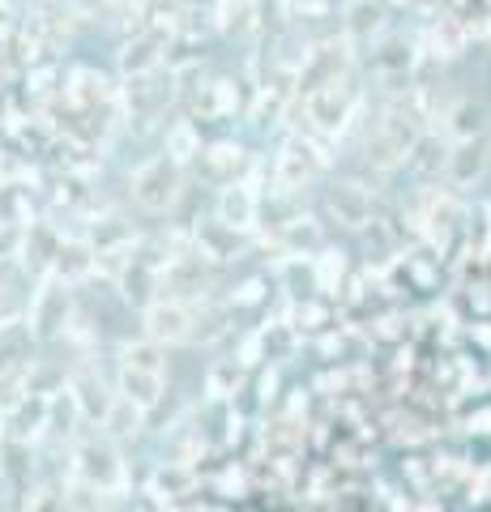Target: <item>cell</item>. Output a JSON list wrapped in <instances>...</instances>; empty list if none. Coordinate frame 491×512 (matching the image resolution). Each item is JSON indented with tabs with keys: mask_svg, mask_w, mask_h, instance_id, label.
<instances>
[{
	"mask_svg": "<svg viewBox=\"0 0 491 512\" xmlns=\"http://www.w3.org/2000/svg\"><path fill=\"white\" fill-rule=\"evenodd\" d=\"M73 474L77 483L94 491H120L124 487V461L116 453V440H86L73 448Z\"/></svg>",
	"mask_w": 491,
	"mask_h": 512,
	"instance_id": "1",
	"label": "cell"
},
{
	"mask_svg": "<svg viewBox=\"0 0 491 512\" xmlns=\"http://www.w3.org/2000/svg\"><path fill=\"white\" fill-rule=\"evenodd\" d=\"M197 329V303L188 299H154L146 308V338L163 346H188Z\"/></svg>",
	"mask_w": 491,
	"mask_h": 512,
	"instance_id": "2",
	"label": "cell"
},
{
	"mask_svg": "<svg viewBox=\"0 0 491 512\" xmlns=\"http://www.w3.org/2000/svg\"><path fill=\"white\" fill-rule=\"evenodd\" d=\"M133 197L146 205V210L163 214L167 205L180 197V171H176V163H167V158H154V163H146L133 175Z\"/></svg>",
	"mask_w": 491,
	"mask_h": 512,
	"instance_id": "3",
	"label": "cell"
},
{
	"mask_svg": "<svg viewBox=\"0 0 491 512\" xmlns=\"http://www.w3.org/2000/svg\"><path fill=\"white\" fill-rule=\"evenodd\" d=\"M69 312H73L69 282H60V278L47 282L35 295V303H30V333H35V338H56V333H65Z\"/></svg>",
	"mask_w": 491,
	"mask_h": 512,
	"instance_id": "4",
	"label": "cell"
},
{
	"mask_svg": "<svg viewBox=\"0 0 491 512\" xmlns=\"http://www.w3.org/2000/svg\"><path fill=\"white\" fill-rule=\"evenodd\" d=\"M69 393H73V402H77V410H82V419L86 423H103L107 419V410H112V402H116V393H107V384L99 380V376H73L69 380Z\"/></svg>",
	"mask_w": 491,
	"mask_h": 512,
	"instance_id": "5",
	"label": "cell"
},
{
	"mask_svg": "<svg viewBox=\"0 0 491 512\" xmlns=\"http://www.w3.org/2000/svg\"><path fill=\"white\" fill-rule=\"evenodd\" d=\"M99 427H103L107 440H137L141 427H146V406H137L133 397L116 393V402H112V410H107V419Z\"/></svg>",
	"mask_w": 491,
	"mask_h": 512,
	"instance_id": "6",
	"label": "cell"
},
{
	"mask_svg": "<svg viewBox=\"0 0 491 512\" xmlns=\"http://www.w3.org/2000/svg\"><path fill=\"white\" fill-rule=\"evenodd\" d=\"M120 393L150 410V406H158V397H163V372H146V367L120 363Z\"/></svg>",
	"mask_w": 491,
	"mask_h": 512,
	"instance_id": "7",
	"label": "cell"
},
{
	"mask_svg": "<svg viewBox=\"0 0 491 512\" xmlns=\"http://www.w3.org/2000/svg\"><path fill=\"white\" fill-rule=\"evenodd\" d=\"M30 325L18 329V320L13 325H0V372H13V367H30Z\"/></svg>",
	"mask_w": 491,
	"mask_h": 512,
	"instance_id": "8",
	"label": "cell"
},
{
	"mask_svg": "<svg viewBox=\"0 0 491 512\" xmlns=\"http://www.w3.org/2000/svg\"><path fill=\"white\" fill-rule=\"evenodd\" d=\"M52 269H56V278L60 282H82V278H90V269H94V252L86 248V244H60L56 248V261H52Z\"/></svg>",
	"mask_w": 491,
	"mask_h": 512,
	"instance_id": "9",
	"label": "cell"
},
{
	"mask_svg": "<svg viewBox=\"0 0 491 512\" xmlns=\"http://www.w3.org/2000/svg\"><path fill=\"white\" fill-rule=\"evenodd\" d=\"M167 286H171V299H197L201 295V286H205V269L201 261H176L167 269Z\"/></svg>",
	"mask_w": 491,
	"mask_h": 512,
	"instance_id": "10",
	"label": "cell"
},
{
	"mask_svg": "<svg viewBox=\"0 0 491 512\" xmlns=\"http://www.w3.org/2000/svg\"><path fill=\"white\" fill-rule=\"evenodd\" d=\"M120 291H124V299H133V303H154V291H158V274L150 265H141V261H133L129 269L120 274Z\"/></svg>",
	"mask_w": 491,
	"mask_h": 512,
	"instance_id": "11",
	"label": "cell"
},
{
	"mask_svg": "<svg viewBox=\"0 0 491 512\" xmlns=\"http://www.w3.org/2000/svg\"><path fill=\"white\" fill-rule=\"evenodd\" d=\"M223 222L227 227H248L252 222V214H257V201H252V192H244V188H227L223 192Z\"/></svg>",
	"mask_w": 491,
	"mask_h": 512,
	"instance_id": "12",
	"label": "cell"
},
{
	"mask_svg": "<svg viewBox=\"0 0 491 512\" xmlns=\"http://www.w3.org/2000/svg\"><path fill=\"white\" fill-rule=\"evenodd\" d=\"M120 363H129V367H146V372H163V342H129L120 350Z\"/></svg>",
	"mask_w": 491,
	"mask_h": 512,
	"instance_id": "13",
	"label": "cell"
},
{
	"mask_svg": "<svg viewBox=\"0 0 491 512\" xmlns=\"http://www.w3.org/2000/svg\"><path fill=\"white\" fill-rule=\"evenodd\" d=\"M334 210L346 218V227H359V222H363V197H359L351 184H342V188L334 192Z\"/></svg>",
	"mask_w": 491,
	"mask_h": 512,
	"instance_id": "14",
	"label": "cell"
},
{
	"mask_svg": "<svg viewBox=\"0 0 491 512\" xmlns=\"http://www.w3.org/2000/svg\"><path fill=\"white\" fill-rule=\"evenodd\" d=\"M26 512H69V500L56 487H39V491H30Z\"/></svg>",
	"mask_w": 491,
	"mask_h": 512,
	"instance_id": "15",
	"label": "cell"
},
{
	"mask_svg": "<svg viewBox=\"0 0 491 512\" xmlns=\"http://www.w3.org/2000/svg\"><path fill=\"white\" fill-rule=\"evenodd\" d=\"M223 333V312L218 308H201L197 303V329H193V342H214Z\"/></svg>",
	"mask_w": 491,
	"mask_h": 512,
	"instance_id": "16",
	"label": "cell"
},
{
	"mask_svg": "<svg viewBox=\"0 0 491 512\" xmlns=\"http://www.w3.org/2000/svg\"><path fill=\"white\" fill-rule=\"evenodd\" d=\"M22 316V299H13L9 286H0V325H13Z\"/></svg>",
	"mask_w": 491,
	"mask_h": 512,
	"instance_id": "17",
	"label": "cell"
},
{
	"mask_svg": "<svg viewBox=\"0 0 491 512\" xmlns=\"http://www.w3.org/2000/svg\"><path fill=\"white\" fill-rule=\"evenodd\" d=\"M227 380H240V367H214V372H210V389L214 393H223V384Z\"/></svg>",
	"mask_w": 491,
	"mask_h": 512,
	"instance_id": "18",
	"label": "cell"
},
{
	"mask_svg": "<svg viewBox=\"0 0 491 512\" xmlns=\"http://www.w3.org/2000/svg\"><path fill=\"white\" fill-rule=\"evenodd\" d=\"M0 423H5V410H0Z\"/></svg>",
	"mask_w": 491,
	"mask_h": 512,
	"instance_id": "19",
	"label": "cell"
}]
</instances>
